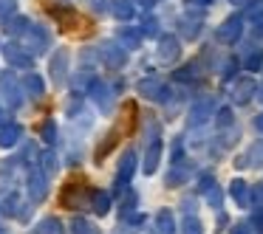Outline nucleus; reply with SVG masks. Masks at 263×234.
<instances>
[{
	"instance_id": "f257e3e1",
	"label": "nucleus",
	"mask_w": 263,
	"mask_h": 234,
	"mask_svg": "<svg viewBox=\"0 0 263 234\" xmlns=\"http://www.w3.org/2000/svg\"><path fill=\"white\" fill-rule=\"evenodd\" d=\"M26 99V91H23V82H17L12 74H3L0 76V104L6 110H17Z\"/></svg>"
},
{
	"instance_id": "f03ea898",
	"label": "nucleus",
	"mask_w": 263,
	"mask_h": 234,
	"mask_svg": "<svg viewBox=\"0 0 263 234\" xmlns=\"http://www.w3.org/2000/svg\"><path fill=\"white\" fill-rule=\"evenodd\" d=\"M26 189H29V203H43L48 198V178L40 166H29L26 172Z\"/></svg>"
},
{
	"instance_id": "7ed1b4c3",
	"label": "nucleus",
	"mask_w": 263,
	"mask_h": 234,
	"mask_svg": "<svg viewBox=\"0 0 263 234\" xmlns=\"http://www.w3.org/2000/svg\"><path fill=\"white\" fill-rule=\"evenodd\" d=\"M139 96L147 99V102H167L170 99V85H167L164 79H159V76H144L142 82L136 85Z\"/></svg>"
},
{
	"instance_id": "20e7f679",
	"label": "nucleus",
	"mask_w": 263,
	"mask_h": 234,
	"mask_svg": "<svg viewBox=\"0 0 263 234\" xmlns=\"http://www.w3.org/2000/svg\"><path fill=\"white\" fill-rule=\"evenodd\" d=\"M23 42L34 57H40V54H46L48 48H51V31L40 23H31V29L23 34Z\"/></svg>"
},
{
	"instance_id": "39448f33",
	"label": "nucleus",
	"mask_w": 263,
	"mask_h": 234,
	"mask_svg": "<svg viewBox=\"0 0 263 234\" xmlns=\"http://www.w3.org/2000/svg\"><path fill=\"white\" fill-rule=\"evenodd\" d=\"M215 96H198L193 102V108H190V127H204L206 121H212V116H215Z\"/></svg>"
},
{
	"instance_id": "423d86ee",
	"label": "nucleus",
	"mask_w": 263,
	"mask_h": 234,
	"mask_svg": "<svg viewBox=\"0 0 263 234\" xmlns=\"http://www.w3.org/2000/svg\"><path fill=\"white\" fill-rule=\"evenodd\" d=\"M97 51H99V62H102L108 71H122V68H125L127 51L119 46V42H102Z\"/></svg>"
},
{
	"instance_id": "0eeeda50",
	"label": "nucleus",
	"mask_w": 263,
	"mask_h": 234,
	"mask_svg": "<svg viewBox=\"0 0 263 234\" xmlns=\"http://www.w3.org/2000/svg\"><path fill=\"white\" fill-rule=\"evenodd\" d=\"M116 91H119V85H108L105 79H97L91 85V99L97 102V108H99V113H110L114 110V99H116Z\"/></svg>"
},
{
	"instance_id": "6e6552de",
	"label": "nucleus",
	"mask_w": 263,
	"mask_h": 234,
	"mask_svg": "<svg viewBox=\"0 0 263 234\" xmlns=\"http://www.w3.org/2000/svg\"><path fill=\"white\" fill-rule=\"evenodd\" d=\"M3 57H6V62L12 68H20V71H31V65H34V54L26 46H20V42H6L3 46Z\"/></svg>"
},
{
	"instance_id": "1a4fd4ad",
	"label": "nucleus",
	"mask_w": 263,
	"mask_h": 234,
	"mask_svg": "<svg viewBox=\"0 0 263 234\" xmlns=\"http://www.w3.org/2000/svg\"><path fill=\"white\" fill-rule=\"evenodd\" d=\"M68 65H71V51L68 48H57L51 62H48V76H51V82L57 88L68 82Z\"/></svg>"
},
{
	"instance_id": "9d476101",
	"label": "nucleus",
	"mask_w": 263,
	"mask_h": 234,
	"mask_svg": "<svg viewBox=\"0 0 263 234\" xmlns=\"http://www.w3.org/2000/svg\"><path fill=\"white\" fill-rule=\"evenodd\" d=\"M136 166H139V158H136V153H133V150L122 153V158H119V169H116V178H114L116 192L127 189V183L133 181V175H136Z\"/></svg>"
},
{
	"instance_id": "9b49d317",
	"label": "nucleus",
	"mask_w": 263,
	"mask_h": 234,
	"mask_svg": "<svg viewBox=\"0 0 263 234\" xmlns=\"http://www.w3.org/2000/svg\"><path fill=\"white\" fill-rule=\"evenodd\" d=\"M240 34H243V17H240V14H229V17L218 26L215 40L223 42V46H235V42L240 40Z\"/></svg>"
},
{
	"instance_id": "f8f14e48",
	"label": "nucleus",
	"mask_w": 263,
	"mask_h": 234,
	"mask_svg": "<svg viewBox=\"0 0 263 234\" xmlns=\"http://www.w3.org/2000/svg\"><path fill=\"white\" fill-rule=\"evenodd\" d=\"M193 175H195V166L190 164L187 158L173 161L170 172H167V186H170V189H178V186H184V183L193 181Z\"/></svg>"
},
{
	"instance_id": "ddd939ff",
	"label": "nucleus",
	"mask_w": 263,
	"mask_h": 234,
	"mask_svg": "<svg viewBox=\"0 0 263 234\" xmlns=\"http://www.w3.org/2000/svg\"><path fill=\"white\" fill-rule=\"evenodd\" d=\"M88 195H91V189H88V192H82V186L68 183V186L60 192V206H63V209H71V211H80L82 206L88 203Z\"/></svg>"
},
{
	"instance_id": "4468645a",
	"label": "nucleus",
	"mask_w": 263,
	"mask_h": 234,
	"mask_svg": "<svg viewBox=\"0 0 263 234\" xmlns=\"http://www.w3.org/2000/svg\"><path fill=\"white\" fill-rule=\"evenodd\" d=\"M235 166H238V169H260L263 166V138L252 144L243 155H238V158H235Z\"/></svg>"
},
{
	"instance_id": "2eb2a0df",
	"label": "nucleus",
	"mask_w": 263,
	"mask_h": 234,
	"mask_svg": "<svg viewBox=\"0 0 263 234\" xmlns=\"http://www.w3.org/2000/svg\"><path fill=\"white\" fill-rule=\"evenodd\" d=\"M156 54H159L161 62H176V59L181 57V42H178L173 34H161V37H159V48H156Z\"/></svg>"
},
{
	"instance_id": "dca6fc26",
	"label": "nucleus",
	"mask_w": 263,
	"mask_h": 234,
	"mask_svg": "<svg viewBox=\"0 0 263 234\" xmlns=\"http://www.w3.org/2000/svg\"><path fill=\"white\" fill-rule=\"evenodd\" d=\"M255 93H257L255 79H249V76H240V79L235 82V88H232V102L246 104V102H252V99H255Z\"/></svg>"
},
{
	"instance_id": "f3484780",
	"label": "nucleus",
	"mask_w": 263,
	"mask_h": 234,
	"mask_svg": "<svg viewBox=\"0 0 263 234\" xmlns=\"http://www.w3.org/2000/svg\"><path fill=\"white\" fill-rule=\"evenodd\" d=\"M176 29H178V34H181L184 40H198L201 20H195V12H190V14H184V17L176 20Z\"/></svg>"
},
{
	"instance_id": "a211bd4d",
	"label": "nucleus",
	"mask_w": 263,
	"mask_h": 234,
	"mask_svg": "<svg viewBox=\"0 0 263 234\" xmlns=\"http://www.w3.org/2000/svg\"><path fill=\"white\" fill-rule=\"evenodd\" d=\"M20 138H23V127H20L17 121H9V124L0 127V147H3V150L17 147Z\"/></svg>"
},
{
	"instance_id": "6ab92c4d",
	"label": "nucleus",
	"mask_w": 263,
	"mask_h": 234,
	"mask_svg": "<svg viewBox=\"0 0 263 234\" xmlns=\"http://www.w3.org/2000/svg\"><path fill=\"white\" fill-rule=\"evenodd\" d=\"M88 209H91L93 215L105 217L110 211V195L105 192V189H91V195H88Z\"/></svg>"
},
{
	"instance_id": "aec40b11",
	"label": "nucleus",
	"mask_w": 263,
	"mask_h": 234,
	"mask_svg": "<svg viewBox=\"0 0 263 234\" xmlns=\"http://www.w3.org/2000/svg\"><path fill=\"white\" fill-rule=\"evenodd\" d=\"M142 29H133V26H125V29H119V34H116V42H119L125 51H136L139 46H142Z\"/></svg>"
},
{
	"instance_id": "412c9836",
	"label": "nucleus",
	"mask_w": 263,
	"mask_h": 234,
	"mask_svg": "<svg viewBox=\"0 0 263 234\" xmlns=\"http://www.w3.org/2000/svg\"><path fill=\"white\" fill-rule=\"evenodd\" d=\"M229 195H232V200L238 206H243V209L252 206V186L243 181V178H235V181L229 183Z\"/></svg>"
},
{
	"instance_id": "4be33fe9",
	"label": "nucleus",
	"mask_w": 263,
	"mask_h": 234,
	"mask_svg": "<svg viewBox=\"0 0 263 234\" xmlns=\"http://www.w3.org/2000/svg\"><path fill=\"white\" fill-rule=\"evenodd\" d=\"M110 14H114L119 23H130L136 17V3L133 0H110Z\"/></svg>"
},
{
	"instance_id": "5701e85b",
	"label": "nucleus",
	"mask_w": 263,
	"mask_h": 234,
	"mask_svg": "<svg viewBox=\"0 0 263 234\" xmlns=\"http://www.w3.org/2000/svg\"><path fill=\"white\" fill-rule=\"evenodd\" d=\"M23 91H26V96H31V99H43L46 96V82H43V76L34 74V71H29V74L23 76Z\"/></svg>"
},
{
	"instance_id": "b1692460",
	"label": "nucleus",
	"mask_w": 263,
	"mask_h": 234,
	"mask_svg": "<svg viewBox=\"0 0 263 234\" xmlns=\"http://www.w3.org/2000/svg\"><path fill=\"white\" fill-rule=\"evenodd\" d=\"M159 164H161V138L159 141H153V144H147V153H144V175H153L156 169H159Z\"/></svg>"
},
{
	"instance_id": "393cba45",
	"label": "nucleus",
	"mask_w": 263,
	"mask_h": 234,
	"mask_svg": "<svg viewBox=\"0 0 263 234\" xmlns=\"http://www.w3.org/2000/svg\"><path fill=\"white\" fill-rule=\"evenodd\" d=\"M156 231L159 234H176L178 231L176 217H173L170 209H159V215H156Z\"/></svg>"
},
{
	"instance_id": "a878e982",
	"label": "nucleus",
	"mask_w": 263,
	"mask_h": 234,
	"mask_svg": "<svg viewBox=\"0 0 263 234\" xmlns=\"http://www.w3.org/2000/svg\"><path fill=\"white\" fill-rule=\"evenodd\" d=\"M40 166L43 172H46V178L48 181H51L54 175H57V169H60V158H57V153H54V150H46V153H40Z\"/></svg>"
},
{
	"instance_id": "bb28decb",
	"label": "nucleus",
	"mask_w": 263,
	"mask_h": 234,
	"mask_svg": "<svg viewBox=\"0 0 263 234\" xmlns=\"http://www.w3.org/2000/svg\"><path fill=\"white\" fill-rule=\"evenodd\" d=\"M29 29H31V20L26 17V14H14V17L6 23V34L9 37H23Z\"/></svg>"
},
{
	"instance_id": "cd10ccee",
	"label": "nucleus",
	"mask_w": 263,
	"mask_h": 234,
	"mask_svg": "<svg viewBox=\"0 0 263 234\" xmlns=\"http://www.w3.org/2000/svg\"><path fill=\"white\" fill-rule=\"evenodd\" d=\"M240 62H243L246 71H260L263 68V51L260 48H246V54H240Z\"/></svg>"
},
{
	"instance_id": "c85d7f7f",
	"label": "nucleus",
	"mask_w": 263,
	"mask_h": 234,
	"mask_svg": "<svg viewBox=\"0 0 263 234\" xmlns=\"http://www.w3.org/2000/svg\"><path fill=\"white\" fill-rule=\"evenodd\" d=\"M34 234H65V226L60 217H43L40 223H37Z\"/></svg>"
},
{
	"instance_id": "c756f323",
	"label": "nucleus",
	"mask_w": 263,
	"mask_h": 234,
	"mask_svg": "<svg viewBox=\"0 0 263 234\" xmlns=\"http://www.w3.org/2000/svg\"><path fill=\"white\" fill-rule=\"evenodd\" d=\"M51 14L57 17V23H60L63 31H71L77 26V12L74 9H51Z\"/></svg>"
},
{
	"instance_id": "7c9ffc66",
	"label": "nucleus",
	"mask_w": 263,
	"mask_h": 234,
	"mask_svg": "<svg viewBox=\"0 0 263 234\" xmlns=\"http://www.w3.org/2000/svg\"><path fill=\"white\" fill-rule=\"evenodd\" d=\"M40 138H43V144H48V150H51L54 144H57V121H54V119H46V121H43Z\"/></svg>"
},
{
	"instance_id": "2f4dec72",
	"label": "nucleus",
	"mask_w": 263,
	"mask_h": 234,
	"mask_svg": "<svg viewBox=\"0 0 263 234\" xmlns=\"http://www.w3.org/2000/svg\"><path fill=\"white\" fill-rule=\"evenodd\" d=\"M71 234H102L88 217H74L71 220Z\"/></svg>"
},
{
	"instance_id": "473e14b6",
	"label": "nucleus",
	"mask_w": 263,
	"mask_h": 234,
	"mask_svg": "<svg viewBox=\"0 0 263 234\" xmlns=\"http://www.w3.org/2000/svg\"><path fill=\"white\" fill-rule=\"evenodd\" d=\"M116 141H119V130H110L108 136L102 138V144H99V150H97V164H99V161H102L105 155L110 153V150H114V144H116Z\"/></svg>"
},
{
	"instance_id": "72a5a7b5",
	"label": "nucleus",
	"mask_w": 263,
	"mask_h": 234,
	"mask_svg": "<svg viewBox=\"0 0 263 234\" xmlns=\"http://www.w3.org/2000/svg\"><path fill=\"white\" fill-rule=\"evenodd\" d=\"M119 195H122V200H119V203H122V215H127V211H136V203H139V195L133 192L130 186H127V189H122Z\"/></svg>"
},
{
	"instance_id": "f704fd0d",
	"label": "nucleus",
	"mask_w": 263,
	"mask_h": 234,
	"mask_svg": "<svg viewBox=\"0 0 263 234\" xmlns=\"http://www.w3.org/2000/svg\"><path fill=\"white\" fill-rule=\"evenodd\" d=\"M20 209H23V206H20V195H17V192H14V189H12V192H9L6 198H3V215L14 217V215H17Z\"/></svg>"
},
{
	"instance_id": "c9c22d12",
	"label": "nucleus",
	"mask_w": 263,
	"mask_h": 234,
	"mask_svg": "<svg viewBox=\"0 0 263 234\" xmlns=\"http://www.w3.org/2000/svg\"><path fill=\"white\" fill-rule=\"evenodd\" d=\"M181 231H184V234H204V226H201V220H198L195 215H184Z\"/></svg>"
},
{
	"instance_id": "e433bc0d",
	"label": "nucleus",
	"mask_w": 263,
	"mask_h": 234,
	"mask_svg": "<svg viewBox=\"0 0 263 234\" xmlns=\"http://www.w3.org/2000/svg\"><path fill=\"white\" fill-rule=\"evenodd\" d=\"M249 23H252L255 37H263V9L260 6H252L249 9Z\"/></svg>"
},
{
	"instance_id": "4c0bfd02",
	"label": "nucleus",
	"mask_w": 263,
	"mask_h": 234,
	"mask_svg": "<svg viewBox=\"0 0 263 234\" xmlns=\"http://www.w3.org/2000/svg\"><path fill=\"white\" fill-rule=\"evenodd\" d=\"M17 14V0H0V23L6 26Z\"/></svg>"
},
{
	"instance_id": "58836bf2",
	"label": "nucleus",
	"mask_w": 263,
	"mask_h": 234,
	"mask_svg": "<svg viewBox=\"0 0 263 234\" xmlns=\"http://www.w3.org/2000/svg\"><path fill=\"white\" fill-rule=\"evenodd\" d=\"M195 76H198V65L190 62V65H184V68H178L176 74H173V79H178V82H195Z\"/></svg>"
},
{
	"instance_id": "ea45409f",
	"label": "nucleus",
	"mask_w": 263,
	"mask_h": 234,
	"mask_svg": "<svg viewBox=\"0 0 263 234\" xmlns=\"http://www.w3.org/2000/svg\"><path fill=\"white\" fill-rule=\"evenodd\" d=\"M232 127H235L232 108H221V110H218V130H232Z\"/></svg>"
},
{
	"instance_id": "a19ab883",
	"label": "nucleus",
	"mask_w": 263,
	"mask_h": 234,
	"mask_svg": "<svg viewBox=\"0 0 263 234\" xmlns=\"http://www.w3.org/2000/svg\"><path fill=\"white\" fill-rule=\"evenodd\" d=\"M206 203H210L212 209L221 211V203H223V192H221V186H212L210 192H206Z\"/></svg>"
},
{
	"instance_id": "79ce46f5",
	"label": "nucleus",
	"mask_w": 263,
	"mask_h": 234,
	"mask_svg": "<svg viewBox=\"0 0 263 234\" xmlns=\"http://www.w3.org/2000/svg\"><path fill=\"white\" fill-rule=\"evenodd\" d=\"M142 34H144V37H159V20H156V17H144Z\"/></svg>"
},
{
	"instance_id": "37998d69",
	"label": "nucleus",
	"mask_w": 263,
	"mask_h": 234,
	"mask_svg": "<svg viewBox=\"0 0 263 234\" xmlns=\"http://www.w3.org/2000/svg\"><path fill=\"white\" fill-rule=\"evenodd\" d=\"M85 6L91 9L93 14H105L110 9V0H85Z\"/></svg>"
},
{
	"instance_id": "c03bdc74",
	"label": "nucleus",
	"mask_w": 263,
	"mask_h": 234,
	"mask_svg": "<svg viewBox=\"0 0 263 234\" xmlns=\"http://www.w3.org/2000/svg\"><path fill=\"white\" fill-rule=\"evenodd\" d=\"M212 186H215V178H212L210 172H204V175L198 178V192H204V195H206Z\"/></svg>"
},
{
	"instance_id": "a18cd8bd",
	"label": "nucleus",
	"mask_w": 263,
	"mask_h": 234,
	"mask_svg": "<svg viewBox=\"0 0 263 234\" xmlns=\"http://www.w3.org/2000/svg\"><path fill=\"white\" fill-rule=\"evenodd\" d=\"M184 6H187L190 12H195V9H198V12H204V9L212 6V0H184Z\"/></svg>"
},
{
	"instance_id": "49530a36",
	"label": "nucleus",
	"mask_w": 263,
	"mask_h": 234,
	"mask_svg": "<svg viewBox=\"0 0 263 234\" xmlns=\"http://www.w3.org/2000/svg\"><path fill=\"white\" fill-rule=\"evenodd\" d=\"M252 228H255L257 234H263V209L252 211Z\"/></svg>"
},
{
	"instance_id": "de8ad7c7",
	"label": "nucleus",
	"mask_w": 263,
	"mask_h": 234,
	"mask_svg": "<svg viewBox=\"0 0 263 234\" xmlns=\"http://www.w3.org/2000/svg\"><path fill=\"white\" fill-rule=\"evenodd\" d=\"M238 62H240V59H229V62L223 65V71H221L223 79H232V76H235V68H238Z\"/></svg>"
},
{
	"instance_id": "09e8293b",
	"label": "nucleus",
	"mask_w": 263,
	"mask_h": 234,
	"mask_svg": "<svg viewBox=\"0 0 263 234\" xmlns=\"http://www.w3.org/2000/svg\"><path fill=\"white\" fill-rule=\"evenodd\" d=\"M181 144H184L181 138H176V141H173V153H170L173 161H181L184 158V147H181Z\"/></svg>"
},
{
	"instance_id": "8fccbe9b",
	"label": "nucleus",
	"mask_w": 263,
	"mask_h": 234,
	"mask_svg": "<svg viewBox=\"0 0 263 234\" xmlns=\"http://www.w3.org/2000/svg\"><path fill=\"white\" fill-rule=\"evenodd\" d=\"M229 234H252V223H235L229 226Z\"/></svg>"
},
{
	"instance_id": "3c124183",
	"label": "nucleus",
	"mask_w": 263,
	"mask_h": 234,
	"mask_svg": "<svg viewBox=\"0 0 263 234\" xmlns=\"http://www.w3.org/2000/svg\"><path fill=\"white\" fill-rule=\"evenodd\" d=\"M229 3H232L235 9H252L255 6V0H229Z\"/></svg>"
},
{
	"instance_id": "603ef678",
	"label": "nucleus",
	"mask_w": 263,
	"mask_h": 234,
	"mask_svg": "<svg viewBox=\"0 0 263 234\" xmlns=\"http://www.w3.org/2000/svg\"><path fill=\"white\" fill-rule=\"evenodd\" d=\"M139 3H142V6H144V9H153V6H156V3H159V0H139Z\"/></svg>"
},
{
	"instance_id": "864d4df0",
	"label": "nucleus",
	"mask_w": 263,
	"mask_h": 234,
	"mask_svg": "<svg viewBox=\"0 0 263 234\" xmlns=\"http://www.w3.org/2000/svg\"><path fill=\"white\" fill-rule=\"evenodd\" d=\"M255 127H257V130H260V133H263V113H260V116H257V119H255Z\"/></svg>"
},
{
	"instance_id": "5fc2aeb1",
	"label": "nucleus",
	"mask_w": 263,
	"mask_h": 234,
	"mask_svg": "<svg viewBox=\"0 0 263 234\" xmlns=\"http://www.w3.org/2000/svg\"><path fill=\"white\" fill-rule=\"evenodd\" d=\"M0 234H9V231H6V228H0Z\"/></svg>"
},
{
	"instance_id": "6e6d98bb",
	"label": "nucleus",
	"mask_w": 263,
	"mask_h": 234,
	"mask_svg": "<svg viewBox=\"0 0 263 234\" xmlns=\"http://www.w3.org/2000/svg\"><path fill=\"white\" fill-rule=\"evenodd\" d=\"M260 102H263V88H260Z\"/></svg>"
},
{
	"instance_id": "4d7b16f0",
	"label": "nucleus",
	"mask_w": 263,
	"mask_h": 234,
	"mask_svg": "<svg viewBox=\"0 0 263 234\" xmlns=\"http://www.w3.org/2000/svg\"><path fill=\"white\" fill-rule=\"evenodd\" d=\"M260 189H263V183H260Z\"/></svg>"
}]
</instances>
